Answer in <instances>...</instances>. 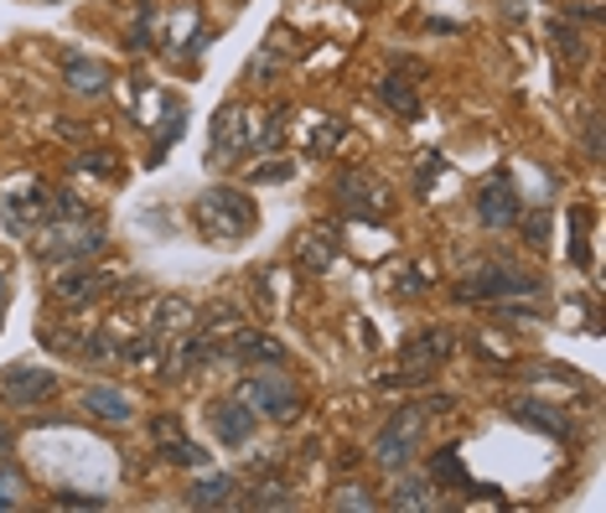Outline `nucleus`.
<instances>
[{
  "label": "nucleus",
  "instance_id": "4468645a",
  "mask_svg": "<svg viewBox=\"0 0 606 513\" xmlns=\"http://www.w3.org/2000/svg\"><path fill=\"white\" fill-rule=\"evenodd\" d=\"M456 353V337H451V327H425L420 337H409L405 343V368H415V374H430V363H446Z\"/></svg>",
  "mask_w": 606,
  "mask_h": 513
},
{
  "label": "nucleus",
  "instance_id": "5701e85b",
  "mask_svg": "<svg viewBox=\"0 0 606 513\" xmlns=\"http://www.w3.org/2000/svg\"><path fill=\"white\" fill-rule=\"evenodd\" d=\"M234 493H239V487H234V477H218V472H212V477H198V483H192L187 503H192V509H228V503H234Z\"/></svg>",
  "mask_w": 606,
  "mask_h": 513
},
{
  "label": "nucleus",
  "instance_id": "0eeeda50",
  "mask_svg": "<svg viewBox=\"0 0 606 513\" xmlns=\"http://www.w3.org/2000/svg\"><path fill=\"white\" fill-rule=\"evenodd\" d=\"M259 146V130H255V115L239 105H223L218 120H212V167H223L228 156L239 151H255Z\"/></svg>",
  "mask_w": 606,
  "mask_h": 513
},
{
  "label": "nucleus",
  "instance_id": "bb28decb",
  "mask_svg": "<svg viewBox=\"0 0 606 513\" xmlns=\"http://www.w3.org/2000/svg\"><path fill=\"white\" fill-rule=\"evenodd\" d=\"M244 509H290V493L286 483H259L249 499H244Z\"/></svg>",
  "mask_w": 606,
  "mask_h": 513
},
{
  "label": "nucleus",
  "instance_id": "4be33fe9",
  "mask_svg": "<svg viewBox=\"0 0 606 513\" xmlns=\"http://www.w3.org/2000/svg\"><path fill=\"white\" fill-rule=\"evenodd\" d=\"M379 93H384V105L395 109L399 120H420V93L409 89L399 73H384V78H379Z\"/></svg>",
  "mask_w": 606,
  "mask_h": 513
},
{
  "label": "nucleus",
  "instance_id": "f3484780",
  "mask_svg": "<svg viewBox=\"0 0 606 513\" xmlns=\"http://www.w3.org/2000/svg\"><path fill=\"white\" fill-rule=\"evenodd\" d=\"M99 286H109V275H99V270H68V275H58L52 296H58V306L78 312V306H89L93 296H99Z\"/></svg>",
  "mask_w": 606,
  "mask_h": 513
},
{
  "label": "nucleus",
  "instance_id": "b1692460",
  "mask_svg": "<svg viewBox=\"0 0 606 513\" xmlns=\"http://www.w3.org/2000/svg\"><path fill=\"white\" fill-rule=\"evenodd\" d=\"M156 446H161V456H167L171 467H208V452H202L192 436H182V431L167 441H156Z\"/></svg>",
  "mask_w": 606,
  "mask_h": 513
},
{
  "label": "nucleus",
  "instance_id": "39448f33",
  "mask_svg": "<svg viewBox=\"0 0 606 513\" xmlns=\"http://www.w3.org/2000/svg\"><path fill=\"white\" fill-rule=\"evenodd\" d=\"M420 425H425L420 405H405L395 421H389L379 436H374V446H368V452H374V462H379L384 472H405L409 456H415V446H420Z\"/></svg>",
  "mask_w": 606,
  "mask_h": 513
},
{
  "label": "nucleus",
  "instance_id": "aec40b11",
  "mask_svg": "<svg viewBox=\"0 0 606 513\" xmlns=\"http://www.w3.org/2000/svg\"><path fill=\"white\" fill-rule=\"evenodd\" d=\"M198 333L202 337H234V333H244V312L234 302L202 306V312H198Z\"/></svg>",
  "mask_w": 606,
  "mask_h": 513
},
{
  "label": "nucleus",
  "instance_id": "9d476101",
  "mask_svg": "<svg viewBox=\"0 0 606 513\" xmlns=\"http://www.w3.org/2000/svg\"><path fill=\"white\" fill-rule=\"evenodd\" d=\"M58 213V203L42 193V187H31V193H21V197H6V208H0V218H6V228L11 234H21V239H31L37 228L47 224Z\"/></svg>",
  "mask_w": 606,
  "mask_h": 513
},
{
  "label": "nucleus",
  "instance_id": "c85d7f7f",
  "mask_svg": "<svg viewBox=\"0 0 606 513\" xmlns=\"http://www.w3.org/2000/svg\"><path fill=\"white\" fill-rule=\"evenodd\" d=\"M555 47H560V58H570V62H580L586 58V42H580V31H576V21H570V27H565V21H555Z\"/></svg>",
  "mask_w": 606,
  "mask_h": 513
},
{
  "label": "nucleus",
  "instance_id": "7c9ffc66",
  "mask_svg": "<svg viewBox=\"0 0 606 513\" xmlns=\"http://www.w3.org/2000/svg\"><path fill=\"white\" fill-rule=\"evenodd\" d=\"M275 62H280V42H270L265 52H255V62H249V83H270Z\"/></svg>",
  "mask_w": 606,
  "mask_h": 513
},
{
  "label": "nucleus",
  "instance_id": "ddd939ff",
  "mask_svg": "<svg viewBox=\"0 0 606 513\" xmlns=\"http://www.w3.org/2000/svg\"><path fill=\"white\" fill-rule=\"evenodd\" d=\"M62 83L78 93V99H105L115 89V68L99 58H68L62 62Z\"/></svg>",
  "mask_w": 606,
  "mask_h": 513
},
{
  "label": "nucleus",
  "instance_id": "f257e3e1",
  "mask_svg": "<svg viewBox=\"0 0 606 513\" xmlns=\"http://www.w3.org/2000/svg\"><path fill=\"white\" fill-rule=\"evenodd\" d=\"M192 218H198V234L208 244H239L244 234H255L259 208L239 187H208V193L192 203Z\"/></svg>",
  "mask_w": 606,
  "mask_h": 513
},
{
  "label": "nucleus",
  "instance_id": "a878e982",
  "mask_svg": "<svg viewBox=\"0 0 606 513\" xmlns=\"http://www.w3.org/2000/svg\"><path fill=\"white\" fill-rule=\"evenodd\" d=\"M223 358V347L212 343V337H202V343H187L182 353H177V363H182V368H208V363H218Z\"/></svg>",
  "mask_w": 606,
  "mask_h": 513
},
{
  "label": "nucleus",
  "instance_id": "c756f323",
  "mask_svg": "<svg viewBox=\"0 0 606 513\" xmlns=\"http://www.w3.org/2000/svg\"><path fill=\"white\" fill-rule=\"evenodd\" d=\"M21 493H27L21 472H16V467H0V513H6V509H21Z\"/></svg>",
  "mask_w": 606,
  "mask_h": 513
},
{
  "label": "nucleus",
  "instance_id": "2f4dec72",
  "mask_svg": "<svg viewBox=\"0 0 606 513\" xmlns=\"http://www.w3.org/2000/svg\"><path fill=\"white\" fill-rule=\"evenodd\" d=\"M290 171H296V161H265V167H255L249 171V181H259V187H270V181H290Z\"/></svg>",
  "mask_w": 606,
  "mask_h": 513
},
{
  "label": "nucleus",
  "instance_id": "20e7f679",
  "mask_svg": "<svg viewBox=\"0 0 606 513\" xmlns=\"http://www.w3.org/2000/svg\"><path fill=\"white\" fill-rule=\"evenodd\" d=\"M539 296V280L524 270H508V265H487V270L467 275L461 286H456V302H529Z\"/></svg>",
  "mask_w": 606,
  "mask_h": 513
},
{
  "label": "nucleus",
  "instance_id": "72a5a7b5",
  "mask_svg": "<svg viewBox=\"0 0 606 513\" xmlns=\"http://www.w3.org/2000/svg\"><path fill=\"white\" fill-rule=\"evenodd\" d=\"M586 151L592 161H602V115H586Z\"/></svg>",
  "mask_w": 606,
  "mask_h": 513
},
{
  "label": "nucleus",
  "instance_id": "2eb2a0df",
  "mask_svg": "<svg viewBox=\"0 0 606 513\" xmlns=\"http://www.w3.org/2000/svg\"><path fill=\"white\" fill-rule=\"evenodd\" d=\"M187 327H198V306L187 302V296H156L151 312H146V333L156 337H177Z\"/></svg>",
  "mask_w": 606,
  "mask_h": 513
},
{
  "label": "nucleus",
  "instance_id": "a211bd4d",
  "mask_svg": "<svg viewBox=\"0 0 606 513\" xmlns=\"http://www.w3.org/2000/svg\"><path fill=\"white\" fill-rule=\"evenodd\" d=\"M208 421H212V431H218V441H223V446H244V441L255 436V415H249L239 399H228V405H212Z\"/></svg>",
  "mask_w": 606,
  "mask_h": 513
},
{
  "label": "nucleus",
  "instance_id": "6e6552de",
  "mask_svg": "<svg viewBox=\"0 0 606 513\" xmlns=\"http://www.w3.org/2000/svg\"><path fill=\"white\" fill-rule=\"evenodd\" d=\"M477 218L487 228H514L524 218V203H518V187L508 171H493V177L477 187Z\"/></svg>",
  "mask_w": 606,
  "mask_h": 513
},
{
  "label": "nucleus",
  "instance_id": "1a4fd4ad",
  "mask_svg": "<svg viewBox=\"0 0 606 513\" xmlns=\"http://www.w3.org/2000/svg\"><path fill=\"white\" fill-rule=\"evenodd\" d=\"M337 197H342L348 213H368V218H389V208H395V193L379 177H368V171H342L337 177Z\"/></svg>",
  "mask_w": 606,
  "mask_h": 513
},
{
  "label": "nucleus",
  "instance_id": "cd10ccee",
  "mask_svg": "<svg viewBox=\"0 0 606 513\" xmlns=\"http://www.w3.org/2000/svg\"><path fill=\"white\" fill-rule=\"evenodd\" d=\"M332 509H364V513H368V509H379V499H374L364 483H342V487L332 493Z\"/></svg>",
  "mask_w": 606,
  "mask_h": 513
},
{
  "label": "nucleus",
  "instance_id": "f704fd0d",
  "mask_svg": "<svg viewBox=\"0 0 606 513\" xmlns=\"http://www.w3.org/2000/svg\"><path fill=\"white\" fill-rule=\"evenodd\" d=\"M78 171H93V177H115V167H109V156H99V151L78 156Z\"/></svg>",
  "mask_w": 606,
  "mask_h": 513
},
{
  "label": "nucleus",
  "instance_id": "473e14b6",
  "mask_svg": "<svg viewBox=\"0 0 606 513\" xmlns=\"http://www.w3.org/2000/svg\"><path fill=\"white\" fill-rule=\"evenodd\" d=\"M58 509H105V499H93V493H58Z\"/></svg>",
  "mask_w": 606,
  "mask_h": 513
},
{
  "label": "nucleus",
  "instance_id": "9b49d317",
  "mask_svg": "<svg viewBox=\"0 0 606 513\" xmlns=\"http://www.w3.org/2000/svg\"><path fill=\"white\" fill-rule=\"evenodd\" d=\"M223 358L239 363V368H280V363H286V347L275 343V337L244 327V333H234V343L223 347Z\"/></svg>",
  "mask_w": 606,
  "mask_h": 513
},
{
  "label": "nucleus",
  "instance_id": "f03ea898",
  "mask_svg": "<svg viewBox=\"0 0 606 513\" xmlns=\"http://www.w3.org/2000/svg\"><path fill=\"white\" fill-rule=\"evenodd\" d=\"M234 399H239L255 421H296L306 405L301 384L290 374H280V368H265V374H249L239 378V389H234Z\"/></svg>",
  "mask_w": 606,
  "mask_h": 513
},
{
  "label": "nucleus",
  "instance_id": "7ed1b4c3",
  "mask_svg": "<svg viewBox=\"0 0 606 513\" xmlns=\"http://www.w3.org/2000/svg\"><path fill=\"white\" fill-rule=\"evenodd\" d=\"M105 249V228L89 224L83 213L78 218H58L52 228H37V255L42 259H62V265H78V259H89Z\"/></svg>",
  "mask_w": 606,
  "mask_h": 513
},
{
  "label": "nucleus",
  "instance_id": "6ab92c4d",
  "mask_svg": "<svg viewBox=\"0 0 606 513\" xmlns=\"http://www.w3.org/2000/svg\"><path fill=\"white\" fill-rule=\"evenodd\" d=\"M395 509H409V513H436L440 499H436V487L425 483V477H409V472H399V483H395Z\"/></svg>",
  "mask_w": 606,
  "mask_h": 513
},
{
  "label": "nucleus",
  "instance_id": "4c0bfd02",
  "mask_svg": "<svg viewBox=\"0 0 606 513\" xmlns=\"http://www.w3.org/2000/svg\"><path fill=\"white\" fill-rule=\"evenodd\" d=\"M348 6H368V0H348Z\"/></svg>",
  "mask_w": 606,
  "mask_h": 513
},
{
  "label": "nucleus",
  "instance_id": "e433bc0d",
  "mask_svg": "<svg viewBox=\"0 0 606 513\" xmlns=\"http://www.w3.org/2000/svg\"><path fill=\"white\" fill-rule=\"evenodd\" d=\"M6 306H11V286H6V275H0V322H6Z\"/></svg>",
  "mask_w": 606,
  "mask_h": 513
},
{
  "label": "nucleus",
  "instance_id": "c9c22d12",
  "mask_svg": "<svg viewBox=\"0 0 606 513\" xmlns=\"http://www.w3.org/2000/svg\"><path fill=\"white\" fill-rule=\"evenodd\" d=\"M529 239H534V249H545L549 244V213H534L529 218Z\"/></svg>",
  "mask_w": 606,
  "mask_h": 513
},
{
  "label": "nucleus",
  "instance_id": "dca6fc26",
  "mask_svg": "<svg viewBox=\"0 0 606 513\" xmlns=\"http://www.w3.org/2000/svg\"><path fill=\"white\" fill-rule=\"evenodd\" d=\"M296 265L306 275H327L337 265V234L332 228H306L296 234Z\"/></svg>",
  "mask_w": 606,
  "mask_h": 513
},
{
  "label": "nucleus",
  "instance_id": "393cba45",
  "mask_svg": "<svg viewBox=\"0 0 606 513\" xmlns=\"http://www.w3.org/2000/svg\"><path fill=\"white\" fill-rule=\"evenodd\" d=\"M430 477L446 483V487H471V477H467V467H461V456L456 452H440L436 462H430Z\"/></svg>",
  "mask_w": 606,
  "mask_h": 513
},
{
  "label": "nucleus",
  "instance_id": "58836bf2",
  "mask_svg": "<svg viewBox=\"0 0 606 513\" xmlns=\"http://www.w3.org/2000/svg\"><path fill=\"white\" fill-rule=\"evenodd\" d=\"M234 6H244V0H234Z\"/></svg>",
  "mask_w": 606,
  "mask_h": 513
},
{
  "label": "nucleus",
  "instance_id": "423d86ee",
  "mask_svg": "<svg viewBox=\"0 0 606 513\" xmlns=\"http://www.w3.org/2000/svg\"><path fill=\"white\" fill-rule=\"evenodd\" d=\"M0 399L11 410H37L47 399H58V374L42 368V363H11L0 374Z\"/></svg>",
  "mask_w": 606,
  "mask_h": 513
},
{
  "label": "nucleus",
  "instance_id": "412c9836",
  "mask_svg": "<svg viewBox=\"0 0 606 513\" xmlns=\"http://www.w3.org/2000/svg\"><path fill=\"white\" fill-rule=\"evenodd\" d=\"M514 415H518L524 425H539L545 436H570V421H565L555 405H545V399H518Z\"/></svg>",
  "mask_w": 606,
  "mask_h": 513
},
{
  "label": "nucleus",
  "instance_id": "f8f14e48",
  "mask_svg": "<svg viewBox=\"0 0 606 513\" xmlns=\"http://www.w3.org/2000/svg\"><path fill=\"white\" fill-rule=\"evenodd\" d=\"M78 405H83V415H93L99 425H130L136 421V399H130L125 389H115V384H89Z\"/></svg>",
  "mask_w": 606,
  "mask_h": 513
}]
</instances>
